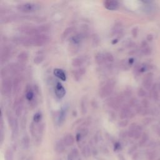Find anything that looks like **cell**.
<instances>
[{
	"instance_id": "obj_1",
	"label": "cell",
	"mask_w": 160,
	"mask_h": 160,
	"mask_svg": "<svg viewBox=\"0 0 160 160\" xmlns=\"http://www.w3.org/2000/svg\"><path fill=\"white\" fill-rule=\"evenodd\" d=\"M115 86V81L113 79L109 80L104 83V85L99 91V95L101 98H105L109 96L113 92Z\"/></svg>"
},
{
	"instance_id": "obj_2",
	"label": "cell",
	"mask_w": 160,
	"mask_h": 160,
	"mask_svg": "<svg viewBox=\"0 0 160 160\" xmlns=\"http://www.w3.org/2000/svg\"><path fill=\"white\" fill-rule=\"evenodd\" d=\"M17 9L24 13H32L39 10L40 6L34 3H23L17 5Z\"/></svg>"
},
{
	"instance_id": "obj_3",
	"label": "cell",
	"mask_w": 160,
	"mask_h": 160,
	"mask_svg": "<svg viewBox=\"0 0 160 160\" xmlns=\"http://www.w3.org/2000/svg\"><path fill=\"white\" fill-rule=\"evenodd\" d=\"M32 46L41 47L50 41V37L46 34H40L31 37Z\"/></svg>"
},
{
	"instance_id": "obj_4",
	"label": "cell",
	"mask_w": 160,
	"mask_h": 160,
	"mask_svg": "<svg viewBox=\"0 0 160 160\" xmlns=\"http://www.w3.org/2000/svg\"><path fill=\"white\" fill-rule=\"evenodd\" d=\"M13 89V81L10 78H6L3 79L2 83L1 92L5 96H9Z\"/></svg>"
},
{
	"instance_id": "obj_5",
	"label": "cell",
	"mask_w": 160,
	"mask_h": 160,
	"mask_svg": "<svg viewBox=\"0 0 160 160\" xmlns=\"http://www.w3.org/2000/svg\"><path fill=\"white\" fill-rule=\"evenodd\" d=\"M19 31L23 34L26 35L28 36H29L30 37H33L40 34L38 28L28 25L20 26L19 28Z\"/></svg>"
},
{
	"instance_id": "obj_6",
	"label": "cell",
	"mask_w": 160,
	"mask_h": 160,
	"mask_svg": "<svg viewBox=\"0 0 160 160\" xmlns=\"http://www.w3.org/2000/svg\"><path fill=\"white\" fill-rule=\"evenodd\" d=\"M124 101V97L123 95H119L116 97L111 98L108 101V104L113 109L118 110Z\"/></svg>"
},
{
	"instance_id": "obj_7",
	"label": "cell",
	"mask_w": 160,
	"mask_h": 160,
	"mask_svg": "<svg viewBox=\"0 0 160 160\" xmlns=\"http://www.w3.org/2000/svg\"><path fill=\"white\" fill-rule=\"evenodd\" d=\"M8 70L9 73H11L13 74L18 75L20 74L24 70V65H23L20 63H11L6 66Z\"/></svg>"
},
{
	"instance_id": "obj_8",
	"label": "cell",
	"mask_w": 160,
	"mask_h": 160,
	"mask_svg": "<svg viewBox=\"0 0 160 160\" xmlns=\"http://www.w3.org/2000/svg\"><path fill=\"white\" fill-rule=\"evenodd\" d=\"M11 49L10 47L5 46L1 49V53H0V60H1V63L3 64L7 62L10 57L11 55Z\"/></svg>"
},
{
	"instance_id": "obj_9",
	"label": "cell",
	"mask_w": 160,
	"mask_h": 160,
	"mask_svg": "<svg viewBox=\"0 0 160 160\" xmlns=\"http://www.w3.org/2000/svg\"><path fill=\"white\" fill-rule=\"evenodd\" d=\"M130 108L131 107L128 104H125L121 108L119 113V117L121 119H126L128 118L132 117L133 114Z\"/></svg>"
},
{
	"instance_id": "obj_10",
	"label": "cell",
	"mask_w": 160,
	"mask_h": 160,
	"mask_svg": "<svg viewBox=\"0 0 160 160\" xmlns=\"http://www.w3.org/2000/svg\"><path fill=\"white\" fill-rule=\"evenodd\" d=\"M21 85H22V80L20 77H17L14 78L13 81V94L18 95L20 91H21Z\"/></svg>"
},
{
	"instance_id": "obj_11",
	"label": "cell",
	"mask_w": 160,
	"mask_h": 160,
	"mask_svg": "<svg viewBox=\"0 0 160 160\" xmlns=\"http://www.w3.org/2000/svg\"><path fill=\"white\" fill-rule=\"evenodd\" d=\"M103 5L106 9L111 11L118 10L119 6V4L117 1H113V0H106Z\"/></svg>"
},
{
	"instance_id": "obj_12",
	"label": "cell",
	"mask_w": 160,
	"mask_h": 160,
	"mask_svg": "<svg viewBox=\"0 0 160 160\" xmlns=\"http://www.w3.org/2000/svg\"><path fill=\"white\" fill-rule=\"evenodd\" d=\"M86 68H80L77 70H73L71 73H72V77L74 81H80L83 76L86 73Z\"/></svg>"
},
{
	"instance_id": "obj_13",
	"label": "cell",
	"mask_w": 160,
	"mask_h": 160,
	"mask_svg": "<svg viewBox=\"0 0 160 160\" xmlns=\"http://www.w3.org/2000/svg\"><path fill=\"white\" fill-rule=\"evenodd\" d=\"M55 92L56 96L59 99L63 98L66 95L65 88L59 82H58L56 83V85L55 86Z\"/></svg>"
},
{
	"instance_id": "obj_14",
	"label": "cell",
	"mask_w": 160,
	"mask_h": 160,
	"mask_svg": "<svg viewBox=\"0 0 160 160\" xmlns=\"http://www.w3.org/2000/svg\"><path fill=\"white\" fill-rule=\"evenodd\" d=\"M152 85H153V74L151 73H148L143 80V85L146 89H149L153 87Z\"/></svg>"
},
{
	"instance_id": "obj_15",
	"label": "cell",
	"mask_w": 160,
	"mask_h": 160,
	"mask_svg": "<svg viewBox=\"0 0 160 160\" xmlns=\"http://www.w3.org/2000/svg\"><path fill=\"white\" fill-rule=\"evenodd\" d=\"M25 92H26V100H28L29 102L33 101L35 99V95L33 88L31 86V85H27L26 86L25 89Z\"/></svg>"
},
{
	"instance_id": "obj_16",
	"label": "cell",
	"mask_w": 160,
	"mask_h": 160,
	"mask_svg": "<svg viewBox=\"0 0 160 160\" xmlns=\"http://www.w3.org/2000/svg\"><path fill=\"white\" fill-rule=\"evenodd\" d=\"M28 58H29L28 53L26 51L21 52L20 53H19V55L17 56V59L19 63L23 65H25V64H26L28 62Z\"/></svg>"
},
{
	"instance_id": "obj_17",
	"label": "cell",
	"mask_w": 160,
	"mask_h": 160,
	"mask_svg": "<svg viewBox=\"0 0 160 160\" xmlns=\"http://www.w3.org/2000/svg\"><path fill=\"white\" fill-rule=\"evenodd\" d=\"M95 59L96 62L99 65H102L106 63V60L105 58V55L103 53H98L95 56Z\"/></svg>"
},
{
	"instance_id": "obj_18",
	"label": "cell",
	"mask_w": 160,
	"mask_h": 160,
	"mask_svg": "<svg viewBox=\"0 0 160 160\" xmlns=\"http://www.w3.org/2000/svg\"><path fill=\"white\" fill-rule=\"evenodd\" d=\"M63 142L67 146H71L74 143V138L71 134H67L63 138Z\"/></svg>"
},
{
	"instance_id": "obj_19",
	"label": "cell",
	"mask_w": 160,
	"mask_h": 160,
	"mask_svg": "<svg viewBox=\"0 0 160 160\" xmlns=\"http://www.w3.org/2000/svg\"><path fill=\"white\" fill-rule=\"evenodd\" d=\"M53 73H54V74L59 80H62L63 81L66 80V73H65V71L63 70L59 69V68H56V69L54 70Z\"/></svg>"
},
{
	"instance_id": "obj_20",
	"label": "cell",
	"mask_w": 160,
	"mask_h": 160,
	"mask_svg": "<svg viewBox=\"0 0 160 160\" xmlns=\"http://www.w3.org/2000/svg\"><path fill=\"white\" fill-rule=\"evenodd\" d=\"M84 37H85V35H84L82 33H81L77 34V35H75L74 36H72L70 40H71V42L73 44L78 45L82 41Z\"/></svg>"
},
{
	"instance_id": "obj_21",
	"label": "cell",
	"mask_w": 160,
	"mask_h": 160,
	"mask_svg": "<svg viewBox=\"0 0 160 160\" xmlns=\"http://www.w3.org/2000/svg\"><path fill=\"white\" fill-rule=\"evenodd\" d=\"M55 149L58 153H63L65 150V144L64 143L63 141L62 140L58 141L55 144Z\"/></svg>"
},
{
	"instance_id": "obj_22",
	"label": "cell",
	"mask_w": 160,
	"mask_h": 160,
	"mask_svg": "<svg viewBox=\"0 0 160 160\" xmlns=\"http://www.w3.org/2000/svg\"><path fill=\"white\" fill-rule=\"evenodd\" d=\"M66 114H67V108L66 107H64L62 110H61L59 115V117H58V124L59 125H62L65 122V121L66 119Z\"/></svg>"
},
{
	"instance_id": "obj_23",
	"label": "cell",
	"mask_w": 160,
	"mask_h": 160,
	"mask_svg": "<svg viewBox=\"0 0 160 160\" xmlns=\"http://www.w3.org/2000/svg\"><path fill=\"white\" fill-rule=\"evenodd\" d=\"M85 59L83 56L77 57V58H74L72 60L71 64L73 67L78 68V67H81L84 64V63H85Z\"/></svg>"
},
{
	"instance_id": "obj_24",
	"label": "cell",
	"mask_w": 160,
	"mask_h": 160,
	"mask_svg": "<svg viewBox=\"0 0 160 160\" xmlns=\"http://www.w3.org/2000/svg\"><path fill=\"white\" fill-rule=\"evenodd\" d=\"M76 29L75 27L74 26H70V27H68L67 28H66L65 29V31L63 32L62 35V39L65 40L71 34H72L73 33V32Z\"/></svg>"
},
{
	"instance_id": "obj_25",
	"label": "cell",
	"mask_w": 160,
	"mask_h": 160,
	"mask_svg": "<svg viewBox=\"0 0 160 160\" xmlns=\"http://www.w3.org/2000/svg\"><path fill=\"white\" fill-rule=\"evenodd\" d=\"M122 31V25L121 23H116L114 25L112 31H111V34L113 35H118L121 33Z\"/></svg>"
},
{
	"instance_id": "obj_26",
	"label": "cell",
	"mask_w": 160,
	"mask_h": 160,
	"mask_svg": "<svg viewBox=\"0 0 160 160\" xmlns=\"http://www.w3.org/2000/svg\"><path fill=\"white\" fill-rule=\"evenodd\" d=\"M81 110L83 115H85L87 112V98L83 97L81 101Z\"/></svg>"
},
{
	"instance_id": "obj_27",
	"label": "cell",
	"mask_w": 160,
	"mask_h": 160,
	"mask_svg": "<svg viewBox=\"0 0 160 160\" xmlns=\"http://www.w3.org/2000/svg\"><path fill=\"white\" fill-rule=\"evenodd\" d=\"M21 145L24 149H28L29 146V138L28 136H24L21 140Z\"/></svg>"
},
{
	"instance_id": "obj_28",
	"label": "cell",
	"mask_w": 160,
	"mask_h": 160,
	"mask_svg": "<svg viewBox=\"0 0 160 160\" xmlns=\"http://www.w3.org/2000/svg\"><path fill=\"white\" fill-rule=\"evenodd\" d=\"M38 28L40 34H44V33L48 32L50 31L51 27L50 25L47 24V25H43L39 27H38Z\"/></svg>"
},
{
	"instance_id": "obj_29",
	"label": "cell",
	"mask_w": 160,
	"mask_h": 160,
	"mask_svg": "<svg viewBox=\"0 0 160 160\" xmlns=\"http://www.w3.org/2000/svg\"><path fill=\"white\" fill-rule=\"evenodd\" d=\"M158 88L156 85H155L153 87H152V91H151V95L153 98L155 100H157L159 98V93H158Z\"/></svg>"
},
{
	"instance_id": "obj_30",
	"label": "cell",
	"mask_w": 160,
	"mask_h": 160,
	"mask_svg": "<svg viewBox=\"0 0 160 160\" xmlns=\"http://www.w3.org/2000/svg\"><path fill=\"white\" fill-rule=\"evenodd\" d=\"M148 140V134H146V133L143 134V135L141 136V140H140V141L139 142V145L140 146H144V144L146 143Z\"/></svg>"
},
{
	"instance_id": "obj_31",
	"label": "cell",
	"mask_w": 160,
	"mask_h": 160,
	"mask_svg": "<svg viewBox=\"0 0 160 160\" xmlns=\"http://www.w3.org/2000/svg\"><path fill=\"white\" fill-rule=\"evenodd\" d=\"M129 65H130V64H129V63L128 62H127V61L125 60V59L122 60L121 62V63H120L121 68L122 70H129Z\"/></svg>"
},
{
	"instance_id": "obj_32",
	"label": "cell",
	"mask_w": 160,
	"mask_h": 160,
	"mask_svg": "<svg viewBox=\"0 0 160 160\" xmlns=\"http://www.w3.org/2000/svg\"><path fill=\"white\" fill-rule=\"evenodd\" d=\"M14 110L15 111V114H16L17 116H21L23 112V103H21V104L18 105Z\"/></svg>"
},
{
	"instance_id": "obj_33",
	"label": "cell",
	"mask_w": 160,
	"mask_h": 160,
	"mask_svg": "<svg viewBox=\"0 0 160 160\" xmlns=\"http://www.w3.org/2000/svg\"><path fill=\"white\" fill-rule=\"evenodd\" d=\"M42 119V114L41 112H37L33 116V121L34 123H38Z\"/></svg>"
},
{
	"instance_id": "obj_34",
	"label": "cell",
	"mask_w": 160,
	"mask_h": 160,
	"mask_svg": "<svg viewBox=\"0 0 160 160\" xmlns=\"http://www.w3.org/2000/svg\"><path fill=\"white\" fill-rule=\"evenodd\" d=\"M104 55H105V58H106V62H109V63H112L114 62V56L113 55L111 54V53L110 52H106L104 53Z\"/></svg>"
},
{
	"instance_id": "obj_35",
	"label": "cell",
	"mask_w": 160,
	"mask_h": 160,
	"mask_svg": "<svg viewBox=\"0 0 160 160\" xmlns=\"http://www.w3.org/2000/svg\"><path fill=\"white\" fill-rule=\"evenodd\" d=\"M5 159L6 160H13V153L11 149H8L6 151L5 154Z\"/></svg>"
},
{
	"instance_id": "obj_36",
	"label": "cell",
	"mask_w": 160,
	"mask_h": 160,
	"mask_svg": "<svg viewBox=\"0 0 160 160\" xmlns=\"http://www.w3.org/2000/svg\"><path fill=\"white\" fill-rule=\"evenodd\" d=\"M82 153L85 157H89L91 155V150L88 146H86L83 148L82 150Z\"/></svg>"
},
{
	"instance_id": "obj_37",
	"label": "cell",
	"mask_w": 160,
	"mask_h": 160,
	"mask_svg": "<svg viewBox=\"0 0 160 160\" xmlns=\"http://www.w3.org/2000/svg\"><path fill=\"white\" fill-rule=\"evenodd\" d=\"M44 56L43 55H38L36 56L35 58H34V63H35L36 65H39L40 63H41L43 60H44Z\"/></svg>"
},
{
	"instance_id": "obj_38",
	"label": "cell",
	"mask_w": 160,
	"mask_h": 160,
	"mask_svg": "<svg viewBox=\"0 0 160 160\" xmlns=\"http://www.w3.org/2000/svg\"><path fill=\"white\" fill-rule=\"evenodd\" d=\"M130 107H137L138 106V101L136 98H132L131 100L129 101V104H128Z\"/></svg>"
},
{
	"instance_id": "obj_39",
	"label": "cell",
	"mask_w": 160,
	"mask_h": 160,
	"mask_svg": "<svg viewBox=\"0 0 160 160\" xmlns=\"http://www.w3.org/2000/svg\"><path fill=\"white\" fill-rule=\"evenodd\" d=\"M128 124V121L127 119H122L118 123V125L121 128H125Z\"/></svg>"
},
{
	"instance_id": "obj_40",
	"label": "cell",
	"mask_w": 160,
	"mask_h": 160,
	"mask_svg": "<svg viewBox=\"0 0 160 160\" xmlns=\"http://www.w3.org/2000/svg\"><path fill=\"white\" fill-rule=\"evenodd\" d=\"M79 133L81 135L82 138H83L84 137H85V136L88 134V129L86 128H82V129H81V130H80V131Z\"/></svg>"
},
{
	"instance_id": "obj_41",
	"label": "cell",
	"mask_w": 160,
	"mask_h": 160,
	"mask_svg": "<svg viewBox=\"0 0 160 160\" xmlns=\"http://www.w3.org/2000/svg\"><path fill=\"white\" fill-rule=\"evenodd\" d=\"M70 155H71V156L73 158H77L78 156V155H79V151H78V150L77 148H74L72 150V151H71V153Z\"/></svg>"
},
{
	"instance_id": "obj_42",
	"label": "cell",
	"mask_w": 160,
	"mask_h": 160,
	"mask_svg": "<svg viewBox=\"0 0 160 160\" xmlns=\"http://www.w3.org/2000/svg\"><path fill=\"white\" fill-rule=\"evenodd\" d=\"M138 95L140 97H144L146 95V92L143 88H140L138 91Z\"/></svg>"
},
{
	"instance_id": "obj_43",
	"label": "cell",
	"mask_w": 160,
	"mask_h": 160,
	"mask_svg": "<svg viewBox=\"0 0 160 160\" xmlns=\"http://www.w3.org/2000/svg\"><path fill=\"white\" fill-rule=\"evenodd\" d=\"M138 28H134L132 29V35L133 36V37H136L137 35H138Z\"/></svg>"
},
{
	"instance_id": "obj_44",
	"label": "cell",
	"mask_w": 160,
	"mask_h": 160,
	"mask_svg": "<svg viewBox=\"0 0 160 160\" xmlns=\"http://www.w3.org/2000/svg\"><path fill=\"white\" fill-rule=\"evenodd\" d=\"M148 157L149 159L152 160V159H154V158H155V153H153V152H150V153H148Z\"/></svg>"
},
{
	"instance_id": "obj_45",
	"label": "cell",
	"mask_w": 160,
	"mask_h": 160,
	"mask_svg": "<svg viewBox=\"0 0 160 160\" xmlns=\"http://www.w3.org/2000/svg\"><path fill=\"white\" fill-rule=\"evenodd\" d=\"M136 148H137V146H136V145L132 146L130 149H129V151H128V153H129V154H131V153H133V152H134V151L136 149Z\"/></svg>"
},
{
	"instance_id": "obj_46",
	"label": "cell",
	"mask_w": 160,
	"mask_h": 160,
	"mask_svg": "<svg viewBox=\"0 0 160 160\" xmlns=\"http://www.w3.org/2000/svg\"><path fill=\"white\" fill-rule=\"evenodd\" d=\"M121 148V144L119 143H116L115 144V150H118Z\"/></svg>"
},
{
	"instance_id": "obj_47",
	"label": "cell",
	"mask_w": 160,
	"mask_h": 160,
	"mask_svg": "<svg viewBox=\"0 0 160 160\" xmlns=\"http://www.w3.org/2000/svg\"><path fill=\"white\" fill-rule=\"evenodd\" d=\"M126 135H128V133L126 132H123V133H121V136L122 137V138H125Z\"/></svg>"
},
{
	"instance_id": "obj_48",
	"label": "cell",
	"mask_w": 160,
	"mask_h": 160,
	"mask_svg": "<svg viewBox=\"0 0 160 160\" xmlns=\"http://www.w3.org/2000/svg\"><path fill=\"white\" fill-rule=\"evenodd\" d=\"M157 133L160 136V128H157Z\"/></svg>"
},
{
	"instance_id": "obj_49",
	"label": "cell",
	"mask_w": 160,
	"mask_h": 160,
	"mask_svg": "<svg viewBox=\"0 0 160 160\" xmlns=\"http://www.w3.org/2000/svg\"><path fill=\"white\" fill-rule=\"evenodd\" d=\"M158 160H160V159H158Z\"/></svg>"
}]
</instances>
